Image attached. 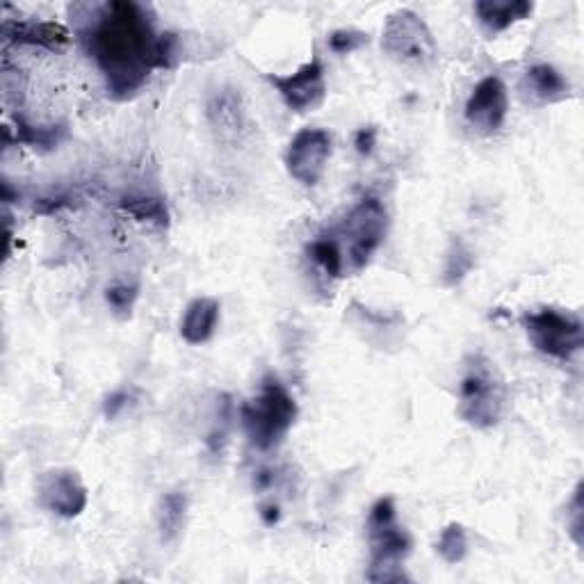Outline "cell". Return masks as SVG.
Returning <instances> with one entry per match:
<instances>
[{"label":"cell","instance_id":"9a60e30c","mask_svg":"<svg viewBox=\"0 0 584 584\" xmlns=\"http://www.w3.org/2000/svg\"><path fill=\"white\" fill-rule=\"evenodd\" d=\"M532 10L534 6L527 0H480L475 3L478 21L489 34L510 30L514 23L527 19Z\"/></svg>","mask_w":584,"mask_h":584},{"label":"cell","instance_id":"d6986e66","mask_svg":"<svg viewBox=\"0 0 584 584\" xmlns=\"http://www.w3.org/2000/svg\"><path fill=\"white\" fill-rule=\"evenodd\" d=\"M437 553L448 564H461L465 560V555H469V534H465L461 523L445 525L437 543Z\"/></svg>","mask_w":584,"mask_h":584},{"label":"cell","instance_id":"4fadbf2b","mask_svg":"<svg viewBox=\"0 0 584 584\" xmlns=\"http://www.w3.org/2000/svg\"><path fill=\"white\" fill-rule=\"evenodd\" d=\"M521 92L534 105H551L568 99L571 85L553 64H534L523 73Z\"/></svg>","mask_w":584,"mask_h":584},{"label":"cell","instance_id":"9c48e42d","mask_svg":"<svg viewBox=\"0 0 584 584\" xmlns=\"http://www.w3.org/2000/svg\"><path fill=\"white\" fill-rule=\"evenodd\" d=\"M88 500L85 482L71 469H51L37 480V504L60 519L81 516Z\"/></svg>","mask_w":584,"mask_h":584},{"label":"cell","instance_id":"e0dca14e","mask_svg":"<svg viewBox=\"0 0 584 584\" xmlns=\"http://www.w3.org/2000/svg\"><path fill=\"white\" fill-rule=\"evenodd\" d=\"M187 508L189 502L183 491H170L161 498L158 510H155V523H158L163 543H174L181 536L187 521Z\"/></svg>","mask_w":584,"mask_h":584},{"label":"cell","instance_id":"3957f363","mask_svg":"<svg viewBox=\"0 0 584 584\" xmlns=\"http://www.w3.org/2000/svg\"><path fill=\"white\" fill-rule=\"evenodd\" d=\"M504 404H508V386L495 363L482 355L471 357L459 386V418L475 430H491L502 420Z\"/></svg>","mask_w":584,"mask_h":584},{"label":"cell","instance_id":"ba28073f","mask_svg":"<svg viewBox=\"0 0 584 584\" xmlns=\"http://www.w3.org/2000/svg\"><path fill=\"white\" fill-rule=\"evenodd\" d=\"M265 78H267V83L279 92L284 103L297 114L320 110L327 99L325 66L320 58H314L310 62L301 64L295 73H288V75L267 73Z\"/></svg>","mask_w":584,"mask_h":584},{"label":"cell","instance_id":"484cf974","mask_svg":"<svg viewBox=\"0 0 584 584\" xmlns=\"http://www.w3.org/2000/svg\"><path fill=\"white\" fill-rule=\"evenodd\" d=\"M375 137H377L375 129H361L357 133V148H359V153L368 155L372 151V146H375Z\"/></svg>","mask_w":584,"mask_h":584},{"label":"cell","instance_id":"8992f818","mask_svg":"<svg viewBox=\"0 0 584 584\" xmlns=\"http://www.w3.org/2000/svg\"><path fill=\"white\" fill-rule=\"evenodd\" d=\"M388 230V213L383 204L375 197L361 199L336 228V236L340 238V247L349 269L361 271L368 267L377 249L386 240Z\"/></svg>","mask_w":584,"mask_h":584},{"label":"cell","instance_id":"ffe728a7","mask_svg":"<svg viewBox=\"0 0 584 584\" xmlns=\"http://www.w3.org/2000/svg\"><path fill=\"white\" fill-rule=\"evenodd\" d=\"M122 208L126 213H131L133 217H137L140 222H151V224H158V226H167V222H170L167 206L158 197H126L122 202Z\"/></svg>","mask_w":584,"mask_h":584},{"label":"cell","instance_id":"7402d4cb","mask_svg":"<svg viewBox=\"0 0 584 584\" xmlns=\"http://www.w3.org/2000/svg\"><path fill=\"white\" fill-rule=\"evenodd\" d=\"M368 44V34L355 28H342V30H334L329 34V49L336 55H349L359 49H363Z\"/></svg>","mask_w":584,"mask_h":584},{"label":"cell","instance_id":"6da1fadb","mask_svg":"<svg viewBox=\"0 0 584 584\" xmlns=\"http://www.w3.org/2000/svg\"><path fill=\"white\" fill-rule=\"evenodd\" d=\"M78 37L105 78V90L116 101L133 99L155 69L174 66L176 37L161 34L146 8L131 0L71 6Z\"/></svg>","mask_w":584,"mask_h":584},{"label":"cell","instance_id":"44dd1931","mask_svg":"<svg viewBox=\"0 0 584 584\" xmlns=\"http://www.w3.org/2000/svg\"><path fill=\"white\" fill-rule=\"evenodd\" d=\"M137 295H140V286L137 284H126V281H120V284H112L107 286L105 290V301L107 306L112 308V314L120 318V320H126L131 314H133V306L137 301Z\"/></svg>","mask_w":584,"mask_h":584},{"label":"cell","instance_id":"277c9868","mask_svg":"<svg viewBox=\"0 0 584 584\" xmlns=\"http://www.w3.org/2000/svg\"><path fill=\"white\" fill-rule=\"evenodd\" d=\"M370 582H404V560L411 553V536L398 525L393 498H379L368 516Z\"/></svg>","mask_w":584,"mask_h":584},{"label":"cell","instance_id":"7c38bea8","mask_svg":"<svg viewBox=\"0 0 584 584\" xmlns=\"http://www.w3.org/2000/svg\"><path fill=\"white\" fill-rule=\"evenodd\" d=\"M208 122L222 142H238L247 129V110L240 90L222 88L206 105Z\"/></svg>","mask_w":584,"mask_h":584},{"label":"cell","instance_id":"2e32d148","mask_svg":"<svg viewBox=\"0 0 584 584\" xmlns=\"http://www.w3.org/2000/svg\"><path fill=\"white\" fill-rule=\"evenodd\" d=\"M6 37L10 42L19 44H32V47H47V49H60L69 44V32L51 21H30V23H12L6 21L3 28Z\"/></svg>","mask_w":584,"mask_h":584},{"label":"cell","instance_id":"8fae6325","mask_svg":"<svg viewBox=\"0 0 584 584\" xmlns=\"http://www.w3.org/2000/svg\"><path fill=\"white\" fill-rule=\"evenodd\" d=\"M465 120L469 124L482 133L491 135L502 129L504 120L510 112V96L508 88L500 81L498 75H486L475 85L469 101H465Z\"/></svg>","mask_w":584,"mask_h":584},{"label":"cell","instance_id":"30bf717a","mask_svg":"<svg viewBox=\"0 0 584 584\" xmlns=\"http://www.w3.org/2000/svg\"><path fill=\"white\" fill-rule=\"evenodd\" d=\"M331 158V135L322 129L299 131L286 151V170L304 187H314L325 176Z\"/></svg>","mask_w":584,"mask_h":584},{"label":"cell","instance_id":"ac0fdd59","mask_svg":"<svg viewBox=\"0 0 584 584\" xmlns=\"http://www.w3.org/2000/svg\"><path fill=\"white\" fill-rule=\"evenodd\" d=\"M308 258L314 260L329 279H340L345 271V254L340 247V240L336 236V230L322 233L314 243L306 247Z\"/></svg>","mask_w":584,"mask_h":584},{"label":"cell","instance_id":"d4e9b609","mask_svg":"<svg viewBox=\"0 0 584 584\" xmlns=\"http://www.w3.org/2000/svg\"><path fill=\"white\" fill-rule=\"evenodd\" d=\"M131 400V396L126 393V391H116V393H112L107 400H105V416L107 418H116V416H120V411H124Z\"/></svg>","mask_w":584,"mask_h":584},{"label":"cell","instance_id":"7a4b0ae2","mask_svg":"<svg viewBox=\"0 0 584 584\" xmlns=\"http://www.w3.org/2000/svg\"><path fill=\"white\" fill-rule=\"evenodd\" d=\"M240 420L249 443L260 452H269L281 445L293 430L297 402L279 377L267 375L260 381L258 393L243 404Z\"/></svg>","mask_w":584,"mask_h":584},{"label":"cell","instance_id":"5bb4252c","mask_svg":"<svg viewBox=\"0 0 584 584\" xmlns=\"http://www.w3.org/2000/svg\"><path fill=\"white\" fill-rule=\"evenodd\" d=\"M219 322V301L213 297L192 299L181 320V336L189 345H204L213 338Z\"/></svg>","mask_w":584,"mask_h":584},{"label":"cell","instance_id":"5b68a950","mask_svg":"<svg viewBox=\"0 0 584 584\" xmlns=\"http://www.w3.org/2000/svg\"><path fill=\"white\" fill-rule=\"evenodd\" d=\"M381 51L388 60L416 73H427L439 64V44L430 25L411 10H398L386 19Z\"/></svg>","mask_w":584,"mask_h":584},{"label":"cell","instance_id":"cb8c5ba5","mask_svg":"<svg viewBox=\"0 0 584 584\" xmlns=\"http://www.w3.org/2000/svg\"><path fill=\"white\" fill-rule=\"evenodd\" d=\"M463 256H469V252H463V249L457 245V249L450 254V265H448V269H445L448 284H457V281L465 275V271L471 269V265H461V258H463Z\"/></svg>","mask_w":584,"mask_h":584},{"label":"cell","instance_id":"52a82bcc","mask_svg":"<svg viewBox=\"0 0 584 584\" xmlns=\"http://www.w3.org/2000/svg\"><path fill=\"white\" fill-rule=\"evenodd\" d=\"M523 327L536 352L555 361H573L584 347V327L566 310L543 306L523 316Z\"/></svg>","mask_w":584,"mask_h":584},{"label":"cell","instance_id":"603a6c76","mask_svg":"<svg viewBox=\"0 0 584 584\" xmlns=\"http://www.w3.org/2000/svg\"><path fill=\"white\" fill-rule=\"evenodd\" d=\"M568 527L573 532V539L577 546H582V484H577L575 495L571 500V521Z\"/></svg>","mask_w":584,"mask_h":584}]
</instances>
